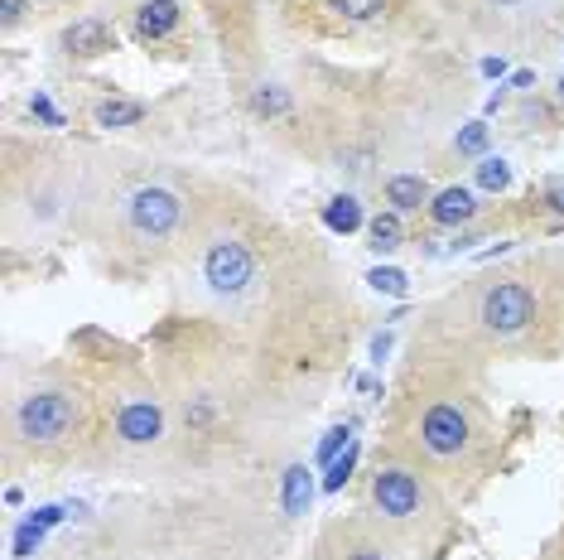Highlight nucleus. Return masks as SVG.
<instances>
[{"mask_svg": "<svg viewBox=\"0 0 564 560\" xmlns=\"http://www.w3.org/2000/svg\"><path fill=\"white\" fill-rule=\"evenodd\" d=\"M73 416H78V406H73V396L63 392H39L29 396L25 406H20V435L25 440H39V445H49V440H58L68 425H73Z\"/></svg>", "mask_w": 564, "mask_h": 560, "instance_id": "f257e3e1", "label": "nucleus"}, {"mask_svg": "<svg viewBox=\"0 0 564 560\" xmlns=\"http://www.w3.org/2000/svg\"><path fill=\"white\" fill-rule=\"evenodd\" d=\"M126 218H131V227L140 237H169V232L179 227V218H184V203H179V194L150 184V189H135L131 194Z\"/></svg>", "mask_w": 564, "mask_h": 560, "instance_id": "f03ea898", "label": "nucleus"}, {"mask_svg": "<svg viewBox=\"0 0 564 560\" xmlns=\"http://www.w3.org/2000/svg\"><path fill=\"white\" fill-rule=\"evenodd\" d=\"M203 276H208V285H213L217 295H242L246 285L256 280V256L246 252L242 242H217L213 252L203 256Z\"/></svg>", "mask_w": 564, "mask_h": 560, "instance_id": "7ed1b4c3", "label": "nucleus"}, {"mask_svg": "<svg viewBox=\"0 0 564 560\" xmlns=\"http://www.w3.org/2000/svg\"><path fill=\"white\" fill-rule=\"evenodd\" d=\"M536 319V295L526 285H492L483 295V324L492 334H516Z\"/></svg>", "mask_w": 564, "mask_h": 560, "instance_id": "20e7f679", "label": "nucleus"}, {"mask_svg": "<svg viewBox=\"0 0 564 560\" xmlns=\"http://www.w3.org/2000/svg\"><path fill=\"white\" fill-rule=\"evenodd\" d=\"M372 498L386 517L405 522V517H415V507H420V483H415V474H405V469H381V474L372 478Z\"/></svg>", "mask_w": 564, "mask_h": 560, "instance_id": "39448f33", "label": "nucleus"}, {"mask_svg": "<svg viewBox=\"0 0 564 560\" xmlns=\"http://www.w3.org/2000/svg\"><path fill=\"white\" fill-rule=\"evenodd\" d=\"M420 440L430 454H458V449L468 445V420L458 406H434L425 425H420Z\"/></svg>", "mask_w": 564, "mask_h": 560, "instance_id": "423d86ee", "label": "nucleus"}, {"mask_svg": "<svg viewBox=\"0 0 564 560\" xmlns=\"http://www.w3.org/2000/svg\"><path fill=\"white\" fill-rule=\"evenodd\" d=\"M164 430V416L155 401H131V406H121V416H116V435L126 440V445H150V440H160Z\"/></svg>", "mask_w": 564, "mask_h": 560, "instance_id": "0eeeda50", "label": "nucleus"}, {"mask_svg": "<svg viewBox=\"0 0 564 560\" xmlns=\"http://www.w3.org/2000/svg\"><path fill=\"white\" fill-rule=\"evenodd\" d=\"M63 49L78 58H97L111 49V29L102 20H73V25L63 29Z\"/></svg>", "mask_w": 564, "mask_h": 560, "instance_id": "6e6552de", "label": "nucleus"}, {"mask_svg": "<svg viewBox=\"0 0 564 560\" xmlns=\"http://www.w3.org/2000/svg\"><path fill=\"white\" fill-rule=\"evenodd\" d=\"M174 25H179V5H174V0H150V5H140V15H135V34H140V39H164Z\"/></svg>", "mask_w": 564, "mask_h": 560, "instance_id": "1a4fd4ad", "label": "nucleus"}, {"mask_svg": "<svg viewBox=\"0 0 564 560\" xmlns=\"http://www.w3.org/2000/svg\"><path fill=\"white\" fill-rule=\"evenodd\" d=\"M473 213H478V203H473V194H468V189H444V194L430 203V218H434V223H444V227L468 223Z\"/></svg>", "mask_w": 564, "mask_h": 560, "instance_id": "9d476101", "label": "nucleus"}, {"mask_svg": "<svg viewBox=\"0 0 564 560\" xmlns=\"http://www.w3.org/2000/svg\"><path fill=\"white\" fill-rule=\"evenodd\" d=\"M386 198H391L396 213H410V208H420V203L430 198V184H425L420 174H396V179L386 184Z\"/></svg>", "mask_w": 564, "mask_h": 560, "instance_id": "9b49d317", "label": "nucleus"}, {"mask_svg": "<svg viewBox=\"0 0 564 560\" xmlns=\"http://www.w3.org/2000/svg\"><path fill=\"white\" fill-rule=\"evenodd\" d=\"M309 498H314V478L304 464H290L285 469V512L299 517V512H309Z\"/></svg>", "mask_w": 564, "mask_h": 560, "instance_id": "f8f14e48", "label": "nucleus"}, {"mask_svg": "<svg viewBox=\"0 0 564 560\" xmlns=\"http://www.w3.org/2000/svg\"><path fill=\"white\" fill-rule=\"evenodd\" d=\"M323 223L333 227V232H343V237H348V232H357V227H362V203H357L352 194H338L333 203H328V208H323Z\"/></svg>", "mask_w": 564, "mask_h": 560, "instance_id": "ddd939ff", "label": "nucleus"}, {"mask_svg": "<svg viewBox=\"0 0 564 560\" xmlns=\"http://www.w3.org/2000/svg\"><path fill=\"white\" fill-rule=\"evenodd\" d=\"M140 116H145V107H140V102H131V97H111V102H102V107H97V126L121 131V126H135Z\"/></svg>", "mask_w": 564, "mask_h": 560, "instance_id": "4468645a", "label": "nucleus"}, {"mask_svg": "<svg viewBox=\"0 0 564 560\" xmlns=\"http://www.w3.org/2000/svg\"><path fill=\"white\" fill-rule=\"evenodd\" d=\"M396 247H401V218L396 213L372 218V252H396Z\"/></svg>", "mask_w": 564, "mask_h": 560, "instance_id": "2eb2a0df", "label": "nucleus"}, {"mask_svg": "<svg viewBox=\"0 0 564 560\" xmlns=\"http://www.w3.org/2000/svg\"><path fill=\"white\" fill-rule=\"evenodd\" d=\"M352 469H357V440H348V449H343V454H338V459L328 464V474H323V488H328V493H338V488H343V483L352 478Z\"/></svg>", "mask_w": 564, "mask_h": 560, "instance_id": "dca6fc26", "label": "nucleus"}, {"mask_svg": "<svg viewBox=\"0 0 564 560\" xmlns=\"http://www.w3.org/2000/svg\"><path fill=\"white\" fill-rule=\"evenodd\" d=\"M343 20H376L386 10V0H328Z\"/></svg>", "mask_w": 564, "mask_h": 560, "instance_id": "f3484780", "label": "nucleus"}, {"mask_svg": "<svg viewBox=\"0 0 564 560\" xmlns=\"http://www.w3.org/2000/svg\"><path fill=\"white\" fill-rule=\"evenodd\" d=\"M478 184H483L487 194H502V189L511 184L507 160H483V165H478Z\"/></svg>", "mask_w": 564, "mask_h": 560, "instance_id": "a211bd4d", "label": "nucleus"}, {"mask_svg": "<svg viewBox=\"0 0 564 560\" xmlns=\"http://www.w3.org/2000/svg\"><path fill=\"white\" fill-rule=\"evenodd\" d=\"M251 102H256V112H266V116H285V112H290V97H285L280 87H256V97H251Z\"/></svg>", "mask_w": 564, "mask_h": 560, "instance_id": "6ab92c4d", "label": "nucleus"}, {"mask_svg": "<svg viewBox=\"0 0 564 560\" xmlns=\"http://www.w3.org/2000/svg\"><path fill=\"white\" fill-rule=\"evenodd\" d=\"M44 532H49V527H39V522L29 517L25 527L15 532V556H20V560H25V556H34V551H39V541H44Z\"/></svg>", "mask_w": 564, "mask_h": 560, "instance_id": "aec40b11", "label": "nucleus"}, {"mask_svg": "<svg viewBox=\"0 0 564 560\" xmlns=\"http://www.w3.org/2000/svg\"><path fill=\"white\" fill-rule=\"evenodd\" d=\"M367 280H372V290H386V295H405V271H396V266H376Z\"/></svg>", "mask_w": 564, "mask_h": 560, "instance_id": "412c9836", "label": "nucleus"}, {"mask_svg": "<svg viewBox=\"0 0 564 560\" xmlns=\"http://www.w3.org/2000/svg\"><path fill=\"white\" fill-rule=\"evenodd\" d=\"M348 440H352L348 425L328 430V435H323V445H319V464H333V459H338V449H348Z\"/></svg>", "mask_w": 564, "mask_h": 560, "instance_id": "4be33fe9", "label": "nucleus"}, {"mask_svg": "<svg viewBox=\"0 0 564 560\" xmlns=\"http://www.w3.org/2000/svg\"><path fill=\"white\" fill-rule=\"evenodd\" d=\"M458 150H463V155H483L487 150V126L483 121H473L468 131H458Z\"/></svg>", "mask_w": 564, "mask_h": 560, "instance_id": "5701e85b", "label": "nucleus"}, {"mask_svg": "<svg viewBox=\"0 0 564 560\" xmlns=\"http://www.w3.org/2000/svg\"><path fill=\"white\" fill-rule=\"evenodd\" d=\"M29 112L39 116V121H49V126H63V116L54 112V102H49V97H34V102H29Z\"/></svg>", "mask_w": 564, "mask_h": 560, "instance_id": "b1692460", "label": "nucleus"}, {"mask_svg": "<svg viewBox=\"0 0 564 560\" xmlns=\"http://www.w3.org/2000/svg\"><path fill=\"white\" fill-rule=\"evenodd\" d=\"M20 10H25V0H0V15H5V25H15V20H20Z\"/></svg>", "mask_w": 564, "mask_h": 560, "instance_id": "393cba45", "label": "nucleus"}, {"mask_svg": "<svg viewBox=\"0 0 564 560\" xmlns=\"http://www.w3.org/2000/svg\"><path fill=\"white\" fill-rule=\"evenodd\" d=\"M386 353H391V334H376V338H372V358L381 363Z\"/></svg>", "mask_w": 564, "mask_h": 560, "instance_id": "a878e982", "label": "nucleus"}, {"mask_svg": "<svg viewBox=\"0 0 564 560\" xmlns=\"http://www.w3.org/2000/svg\"><path fill=\"white\" fill-rule=\"evenodd\" d=\"M483 73L487 78H502V58H483Z\"/></svg>", "mask_w": 564, "mask_h": 560, "instance_id": "bb28decb", "label": "nucleus"}, {"mask_svg": "<svg viewBox=\"0 0 564 560\" xmlns=\"http://www.w3.org/2000/svg\"><path fill=\"white\" fill-rule=\"evenodd\" d=\"M550 208H555V213H564V184H560V189H550Z\"/></svg>", "mask_w": 564, "mask_h": 560, "instance_id": "cd10ccee", "label": "nucleus"}, {"mask_svg": "<svg viewBox=\"0 0 564 560\" xmlns=\"http://www.w3.org/2000/svg\"><path fill=\"white\" fill-rule=\"evenodd\" d=\"M348 560H381V551H352Z\"/></svg>", "mask_w": 564, "mask_h": 560, "instance_id": "c85d7f7f", "label": "nucleus"}, {"mask_svg": "<svg viewBox=\"0 0 564 560\" xmlns=\"http://www.w3.org/2000/svg\"><path fill=\"white\" fill-rule=\"evenodd\" d=\"M492 5H521V0H492Z\"/></svg>", "mask_w": 564, "mask_h": 560, "instance_id": "c756f323", "label": "nucleus"}, {"mask_svg": "<svg viewBox=\"0 0 564 560\" xmlns=\"http://www.w3.org/2000/svg\"><path fill=\"white\" fill-rule=\"evenodd\" d=\"M560 92H564V83H560Z\"/></svg>", "mask_w": 564, "mask_h": 560, "instance_id": "7c9ffc66", "label": "nucleus"}]
</instances>
